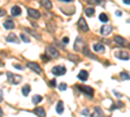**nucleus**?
Wrapping results in <instances>:
<instances>
[{"mask_svg": "<svg viewBox=\"0 0 130 117\" xmlns=\"http://www.w3.org/2000/svg\"><path fill=\"white\" fill-rule=\"evenodd\" d=\"M47 55L51 57V59H57L59 56H60V54H59V51L55 48V47H47Z\"/></svg>", "mask_w": 130, "mask_h": 117, "instance_id": "f257e3e1", "label": "nucleus"}, {"mask_svg": "<svg viewBox=\"0 0 130 117\" xmlns=\"http://www.w3.org/2000/svg\"><path fill=\"white\" fill-rule=\"evenodd\" d=\"M67 73V69H65V66H53L52 68V74H55V76H64V74Z\"/></svg>", "mask_w": 130, "mask_h": 117, "instance_id": "f03ea898", "label": "nucleus"}, {"mask_svg": "<svg viewBox=\"0 0 130 117\" xmlns=\"http://www.w3.org/2000/svg\"><path fill=\"white\" fill-rule=\"evenodd\" d=\"M7 77H8V79L12 82L13 85H17V83H20L21 82V77L20 76H16V74H13V73H10V72H8L7 73Z\"/></svg>", "mask_w": 130, "mask_h": 117, "instance_id": "7ed1b4c3", "label": "nucleus"}, {"mask_svg": "<svg viewBox=\"0 0 130 117\" xmlns=\"http://www.w3.org/2000/svg\"><path fill=\"white\" fill-rule=\"evenodd\" d=\"M27 68H30L31 70H34V72L38 73V74H42V68L38 65L37 62H29V64H27Z\"/></svg>", "mask_w": 130, "mask_h": 117, "instance_id": "20e7f679", "label": "nucleus"}, {"mask_svg": "<svg viewBox=\"0 0 130 117\" xmlns=\"http://www.w3.org/2000/svg\"><path fill=\"white\" fill-rule=\"evenodd\" d=\"M78 89L83 92H86V95H87L89 98H92V95H94V90L91 87H87V86H78Z\"/></svg>", "mask_w": 130, "mask_h": 117, "instance_id": "39448f33", "label": "nucleus"}, {"mask_svg": "<svg viewBox=\"0 0 130 117\" xmlns=\"http://www.w3.org/2000/svg\"><path fill=\"white\" fill-rule=\"evenodd\" d=\"M78 29L81 31H89V26H87V24H86V21L83 18L78 20Z\"/></svg>", "mask_w": 130, "mask_h": 117, "instance_id": "423d86ee", "label": "nucleus"}, {"mask_svg": "<svg viewBox=\"0 0 130 117\" xmlns=\"http://www.w3.org/2000/svg\"><path fill=\"white\" fill-rule=\"evenodd\" d=\"M27 14H29V17L34 18V20H37V18H39V17H40V12H38L37 9H31V8L27 10Z\"/></svg>", "mask_w": 130, "mask_h": 117, "instance_id": "0eeeda50", "label": "nucleus"}, {"mask_svg": "<svg viewBox=\"0 0 130 117\" xmlns=\"http://www.w3.org/2000/svg\"><path fill=\"white\" fill-rule=\"evenodd\" d=\"M115 43H117L118 46H126L127 44V40L125 38L120 37V35H116L115 37Z\"/></svg>", "mask_w": 130, "mask_h": 117, "instance_id": "6e6552de", "label": "nucleus"}, {"mask_svg": "<svg viewBox=\"0 0 130 117\" xmlns=\"http://www.w3.org/2000/svg\"><path fill=\"white\" fill-rule=\"evenodd\" d=\"M111 33H112V26H109V25H104L100 29V34L102 35H108V34H111Z\"/></svg>", "mask_w": 130, "mask_h": 117, "instance_id": "1a4fd4ad", "label": "nucleus"}, {"mask_svg": "<svg viewBox=\"0 0 130 117\" xmlns=\"http://www.w3.org/2000/svg\"><path fill=\"white\" fill-rule=\"evenodd\" d=\"M83 48V43H82V38L78 37L77 39H75V44H74V49L75 51H82Z\"/></svg>", "mask_w": 130, "mask_h": 117, "instance_id": "9d476101", "label": "nucleus"}, {"mask_svg": "<svg viewBox=\"0 0 130 117\" xmlns=\"http://www.w3.org/2000/svg\"><path fill=\"white\" fill-rule=\"evenodd\" d=\"M116 57H118V59H121V60H129V54L127 52H124V51H118V52H116Z\"/></svg>", "mask_w": 130, "mask_h": 117, "instance_id": "9b49d317", "label": "nucleus"}, {"mask_svg": "<svg viewBox=\"0 0 130 117\" xmlns=\"http://www.w3.org/2000/svg\"><path fill=\"white\" fill-rule=\"evenodd\" d=\"M4 27L8 29V30H13L14 29V22L12 20H7L5 22H4Z\"/></svg>", "mask_w": 130, "mask_h": 117, "instance_id": "f8f14e48", "label": "nucleus"}, {"mask_svg": "<svg viewBox=\"0 0 130 117\" xmlns=\"http://www.w3.org/2000/svg\"><path fill=\"white\" fill-rule=\"evenodd\" d=\"M10 14L12 16H20L21 14V8L18 5H14L12 9H10Z\"/></svg>", "mask_w": 130, "mask_h": 117, "instance_id": "ddd939ff", "label": "nucleus"}, {"mask_svg": "<svg viewBox=\"0 0 130 117\" xmlns=\"http://www.w3.org/2000/svg\"><path fill=\"white\" fill-rule=\"evenodd\" d=\"M87 78H89V73L86 72V70H81L79 74H78V79H81V81H86Z\"/></svg>", "mask_w": 130, "mask_h": 117, "instance_id": "4468645a", "label": "nucleus"}, {"mask_svg": "<svg viewBox=\"0 0 130 117\" xmlns=\"http://www.w3.org/2000/svg\"><path fill=\"white\" fill-rule=\"evenodd\" d=\"M7 40H8V42H12V43H18V38H17L13 33H10V34L7 37Z\"/></svg>", "mask_w": 130, "mask_h": 117, "instance_id": "2eb2a0df", "label": "nucleus"}, {"mask_svg": "<svg viewBox=\"0 0 130 117\" xmlns=\"http://www.w3.org/2000/svg\"><path fill=\"white\" fill-rule=\"evenodd\" d=\"M40 4L44 8H47V9L52 8V2H50V0H40Z\"/></svg>", "mask_w": 130, "mask_h": 117, "instance_id": "dca6fc26", "label": "nucleus"}, {"mask_svg": "<svg viewBox=\"0 0 130 117\" xmlns=\"http://www.w3.org/2000/svg\"><path fill=\"white\" fill-rule=\"evenodd\" d=\"M34 113H35L37 116H46V111L43 109V108H40V107H37V108L34 109Z\"/></svg>", "mask_w": 130, "mask_h": 117, "instance_id": "f3484780", "label": "nucleus"}, {"mask_svg": "<svg viewBox=\"0 0 130 117\" xmlns=\"http://www.w3.org/2000/svg\"><path fill=\"white\" fill-rule=\"evenodd\" d=\"M94 49L96 52H103L104 51V46L102 43H96V44H94Z\"/></svg>", "mask_w": 130, "mask_h": 117, "instance_id": "a211bd4d", "label": "nucleus"}, {"mask_svg": "<svg viewBox=\"0 0 130 117\" xmlns=\"http://www.w3.org/2000/svg\"><path fill=\"white\" fill-rule=\"evenodd\" d=\"M56 112H57V113H62V112H64V104H62V102H59V103H57V105H56Z\"/></svg>", "mask_w": 130, "mask_h": 117, "instance_id": "6ab92c4d", "label": "nucleus"}, {"mask_svg": "<svg viewBox=\"0 0 130 117\" xmlns=\"http://www.w3.org/2000/svg\"><path fill=\"white\" fill-rule=\"evenodd\" d=\"M94 13H95L94 8H87V9H86V16H89V17H92V16H94Z\"/></svg>", "mask_w": 130, "mask_h": 117, "instance_id": "aec40b11", "label": "nucleus"}, {"mask_svg": "<svg viewBox=\"0 0 130 117\" xmlns=\"http://www.w3.org/2000/svg\"><path fill=\"white\" fill-rule=\"evenodd\" d=\"M20 37H21V40H24L25 43H30V38H29L26 34H21Z\"/></svg>", "mask_w": 130, "mask_h": 117, "instance_id": "412c9836", "label": "nucleus"}, {"mask_svg": "<svg viewBox=\"0 0 130 117\" xmlns=\"http://www.w3.org/2000/svg\"><path fill=\"white\" fill-rule=\"evenodd\" d=\"M29 92H30V86L26 85V86H24V89H22V94L26 96V95H29Z\"/></svg>", "mask_w": 130, "mask_h": 117, "instance_id": "4be33fe9", "label": "nucleus"}, {"mask_svg": "<svg viewBox=\"0 0 130 117\" xmlns=\"http://www.w3.org/2000/svg\"><path fill=\"white\" fill-rule=\"evenodd\" d=\"M40 100H42V96H40V95H34V98H32V102H34V104H38Z\"/></svg>", "mask_w": 130, "mask_h": 117, "instance_id": "5701e85b", "label": "nucleus"}, {"mask_svg": "<svg viewBox=\"0 0 130 117\" xmlns=\"http://www.w3.org/2000/svg\"><path fill=\"white\" fill-rule=\"evenodd\" d=\"M99 18H100V21H103V22H108V16L104 14V13H102V14L99 16Z\"/></svg>", "mask_w": 130, "mask_h": 117, "instance_id": "b1692460", "label": "nucleus"}, {"mask_svg": "<svg viewBox=\"0 0 130 117\" xmlns=\"http://www.w3.org/2000/svg\"><path fill=\"white\" fill-rule=\"evenodd\" d=\"M67 87H68L67 83H60V85H59V90H60V91H65V90H67Z\"/></svg>", "mask_w": 130, "mask_h": 117, "instance_id": "393cba45", "label": "nucleus"}, {"mask_svg": "<svg viewBox=\"0 0 130 117\" xmlns=\"http://www.w3.org/2000/svg\"><path fill=\"white\" fill-rule=\"evenodd\" d=\"M103 0H87V3L90 4H102Z\"/></svg>", "mask_w": 130, "mask_h": 117, "instance_id": "a878e982", "label": "nucleus"}, {"mask_svg": "<svg viewBox=\"0 0 130 117\" xmlns=\"http://www.w3.org/2000/svg\"><path fill=\"white\" fill-rule=\"evenodd\" d=\"M121 78L122 79H129V73L127 72H122L121 73Z\"/></svg>", "mask_w": 130, "mask_h": 117, "instance_id": "bb28decb", "label": "nucleus"}, {"mask_svg": "<svg viewBox=\"0 0 130 117\" xmlns=\"http://www.w3.org/2000/svg\"><path fill=\"white\" fill-rule=\"evenodd\" d=\"M50 86H51V87H56V81H55V79L50 81Z\"/></svg>", "mask_w": 130, "mask_h": 117, "instance_id": "cd10ccee", "label": "nucleus"}, {"mask_svg": "<svg viewBox=\"0 0 130 117\" xmlns=\"http://www.w3.org/2000/svg\"><path fill=\"white\" fill-rule=\"evenodd\" d=\"M62 42H64V44H67L68 42H69V38H68V37H65V38L62 39Z\"/></svg>", "mask_w": 130, "mask_h": 117, "instance_id": "c85d7f7f", "label": "nucleus"}, {"mask_svg": "<svg viewBox=\"0 0 130 117\" xmlns=\"http://www.w3.org/2000/svg\"><path fill=\"white\" fill-rule=\"evenodd\" d=\"M14 68H16V69H21V70H22V69H24V68H22V66H21V65H18V64H14Z\"/></svg>", "mask_w": 130, "mask_h": 117, "instance_id": "c756f323", "label": "nucleus"}, {"mask_svg": "<svg viewBox=\"0 0 130 117\" xmlns=\"http://www.w3.org/2000/svg\"><path fill=\"white\" fill-rule=\"evenodd\" d=\"M2 16H5V10L4 9H0V17Z\"/></svg>", "mask_w": 130, "mask_h": 117, "instance_id": "7c9ffc66", "label": "nucleus"}, {"mask_svg": "<svg viewBox=\"0 0 130 117\" xmlns=\"http://www.w3.org/2000/svg\"><path fill=\"white\" fill-rule=\"evenodd\" d=\"M82 113H83V114H86V116H89V114H90V112H89L87 109H83V112H82Z\"/></svg>", "mask_w": 130, "mask_h": 117, "instance_id": "2f4dec72", "label": "nucleus"}, {"mask_svg": "<svg viewBox=\"0 0 130 117\" xmlns=\"http://www.w3.org/2000/svg\"><path fill=\"white\" fill-rule=\"evenodd\" d=\"M60 2H64V3H70V2H73V0H60Z\"/></svg>", "mask_w": 130, "mask_h": 117, "instance_id": "473e14b6", "label": "nucleus"}, {"mask_svg": "<svg viewBox=\"0 0 130 117\" xmlns=\"http://www.w3.org/2000/svg\"><path fill=\"white\" fill-rule=\"evenodd\" d=\"M2 100H3V92L0 91V102H2Z\"/></svg>", "mask_w": 130, "mask_h": 117, "instance_id": "72a5a7b5", "label": "nucleus"}, {"mask_svg": "<svg viewBox=\"0 0 130 117\" xmlns=\"http://www.w3.org/2000/svg\"><path fill=\"white\" fill-rule=\"evenodd\" d=\"M124 3H125L126 5H129V4H130V2H129V0H124Z\"/></svg>", "mask_w": 130, "mask_h": 117, "instance_id": "f704fd0d", "label": "nucleus"}, {"mask_svg": "<svg viewBox=\"0 0 130 117\" xmlns=\"http://www.w3.org/2000/svg\"><path fill=\"white\" fill-rule=\"evenodd\" d=\"M3 114V111H2V108H0V116H2Z\"/></svg>", "mask_w": 130, "mask_h": 117, "instance_id": "c9c22d12", "label": "nucleus"}, {"mask_svg": "<svg viewBox=\"0 0 130 117\" xmlns=\"http://www.w3.org/2000/svg\"><path fill=\"white\" fill-rule=\"evenodd\" d=\"M0 65H2V62H0Z\"/></svg>", "mask_w": 130, "mask_h": 117, "instance_id": "e433bc0d", "label": "nucleus"}]
</instances>
